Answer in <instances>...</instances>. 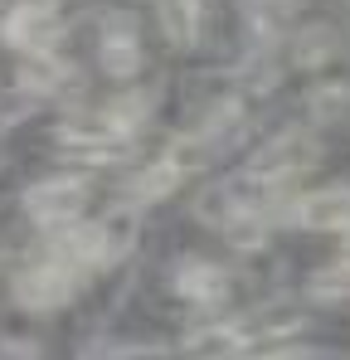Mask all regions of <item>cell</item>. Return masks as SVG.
<instances>
[{
  "label": "cell",
  "mask_w": 350,
  "mask_h": 360,
  "mask_svg": "<svg viewBox=\"0 0 350 360\" xmlns=\"http://www.w3.org/2000/svg\"><path fill=\"white\" fill-rule=\"evenodd\" d=\"M0 34L20 54H54V44L63 39V15L49 0H20V5H10Z\"/></svg>",
  "instance_id": "1"
},
{
  "label": "cell",
  "mask_w": 350,
  "mask_h": 360,
  "mask_svg": "<svg viewBox=\"0 0 350 360\" xmlns=\"http://www.w3.org/2000/svg\"><path fill=\"white\" fill-rule=\"evenodd\" d=\"M58 146L78 161V166H93V161H122L127 151H131V136H122L108 112H98V117H73L58 127Z\"/></svg>",
  "instance_id": "2"
},
{
  "label": "cell",
  "mask_w": 350,
  "mask_h": 360,
  "mask_svg": "<svg viewBox=\"0 0 350 360\" xmlns=\"http://www.w3.org/2000/svg\"><path fill=\"white\" fill-rule=\"evenodd\" d=\"M316 156H321L316 136H306V131H283V136H273V141L253 156L248 176H258V180H268V185H278V190H283L292 176L311 171V166H316Z\"/></svg>",
  "instance_id": "3"
},
{
  "label": "cell",
  "mask_w": 350,
  "mask_h": 360,
  "mask_svg": "<svg viewBox=\"0 0 350 360\" xmlns=\"http://www.w3.org/2000/svg\"><path fill=\"white\" fill-rule=\"evenodd\" d=\"M83 205H88V180L83 176H54V180H39V185L25 190V210L44 229H58V224L78 219Z\"/></svg>",
  "instance_id": "4"
},
{
  "label": "cell",
  "mask_w": 350,
  "mask_h": 360,
  "mask_svg": "<svg viewBox=\"0 0 350 360\" xmlns=\"http://www.w3.org/2000/svg\"><path fill=\"white\" fill-rule=\"evenodd\" d=\"M73 292H78V268H68L58 258L34 263V268H25L15 278V302L30 307V311H58Z\"/></svg>",
  "instance_id": "5"
},
{
  "label": "cell",
  "mask_w": 350,
  "mask_h": 360,
  "mask_svg": "<svg viewBox=\"0 0 350 360\" xmlns=\"http://www.w3.org/2000/svg\"><path fill=\"white\" fill-rule=\"evenodd\" d=\"M98 63L108 78H136L141 63H146V49H141V34H136V20L112 10L103 20V44H98Z\"/></svg>",
  "instance_id": "6"
},
{
  "label": "cell",
  "mask_w": 350,
  "mask_h": 360,
  "mask_svg": "<svg viewBox=\"0 0 350 360\" xmlns=\"http://www.w3.org/2000/svg\"><path fill=\"white\" fill-rule=\"evenodd\" d=\"M54 258L58 263H68V268H108V248H103V224H78V219H68V224H58L54 229Z\"/></svg>",
  "instance_id": "7"
},
{
  "label": "cell",
  "mask_w": 350,
  "mask_h": 360,
  "mask_svg": "<svg viewBox=\"0 0 350 360\" xmlns=\"http://www.w3.org/2000/svg\"><path fill=\"white\" fill-rule=\"evenodd\" d=\"M283 219H287V224H302V229H346L350 224V190H316V195H302Z\"/></svg>",
  "instance_id": "8"
},
{
  "label": "cell",
  "mask_w": 350,
  "mask_h": 360,
  "mask_svg": "<svg viewBox=\"0 0 350 360\" xmlns=\"http://www.w3.org/2000/svg\"><path fill=\"white\" fill-rule=\"evenodd\" d=\"M224 288H229V278H224V268H214L209 258H185V263H175V292H180V297L219 302Z\"/></svg>",
  "instance_id": "9"
},
{
  "label": "cell",
  "mask_w": 350,
  "mask_h": 360,
  "mask_svg": "<svg viewBox=\"0 0 350 360\" xmlns=\"http://www.w3.org/2000/svg\"><path fill=\"white\" fill-rule=\"evenodd\" d=\"M68 83V63L58 54H25L20 68H15V88L30 93V98H49Z\"/></svg>",
  "instance_id": "10"
},
{
  "label": "cell",
  "mask_w": 350,
  "mask_h": 360,
  "mask_svg": "<svg viewBox=\"0 0 350 360\" xmlns=\"http://www.w3.org/2000/svg\"><path fill=\"white\" fill-rule=\"evenodd\" d=\"M185 351L190 356H238V351H248V341H243L238 321H200L185 336Z\"/></svg>",
  "instance_id": "11"
},
{
  "label": "cell",
  "mask_w": 350,
  "mask_h": 360,
  "mask_svg": "<svg viewBox=\"0 0 350 360\" xmlns=\"http://www.w3.org/2000/svg\"><path fill=\"white\" fill-rule=\"evenodd\" d=\"M103 248H108V263L127 258L131 243H136V229H141V205H112L103 219Z\"/></svg>",
  "instance_id": "12"
},
{
  "label": "cell",
  "mask_w": 350,
  "mask_h": 360,
  "mask_svg": "<svg viewBox=\"0 0 350 360\" xmlns=\"http://www.w3.org/2000/svg\"><path fill=\"white\" fill-rule=\"evenodd\" d=\"M200 25H205V15L190 0H161V30H166V39L175 49H195L200 44Z\"/></svg>",
  "instance_id": "13"
},
{
  "label": "cell",
  "mask_w": 350,
  "mask_h": 360,
  "mask_svg": "<svg viewBox=\"0 0 350 360\" xmlns=\"http://www.w3.org/2000/svg\"><path fill=\"white\" fill-rule=\"evenodd\" d=\"M185 180V171L175 166L171 156H161V161H151V166H141V176L131 180V200H141V205H151V200H166L175 195V185Z\"/></svg>",
  "instance_id": "14"
},
{
  "label": "cell",
  "mask_w": 350,
  "mask_h": 360,
  "mask_svg": "<svg viewBox=\"0 0 350 360\" xmlns=\"http://www.w3.org/2000/svg\"><path fill=\"white\" fill-rule=\"evenodd\" d=\"M219 229H224V239H229L238 253H253V248H263V239H268V210H238Z\"/></svg>",
  "instance_id": "15"
},
{
  "label": "cell",
  "mask_w": 350,
  "mask_h": 360,
  "mask_svg": "<svg viewBox=\"0 0 350 360\" xmlns=\"http://www.w3.org/2000/svg\"><path fill=\"white\" fill-rule=\"evenodd\" d=\"M292 63H302V68H316V63H326L336 54V30L331 25H311V30H302L297 39H292Z\"/></svg>",
  "instance_id": "16"
},
{
  "label": "cell",
  "mask_w": 350,
  "mask_h": 360,
  "mask_svg": "<svg viewBox=\"0 0 350 360\" xmlns=\"http://www.w3.org/2000/svg\"><path fill=\"white\" fill-rule=\"evenodd\" d=\"M346 108H350V88L346 83H321V88H311V98H306L311 122H336Z\"/></svg>",
  "instance_id": "17"
},
{
  "label": "cell",
  "mask_w": 350,
  "mask_h": 360,
  "mask_svg": "<svg viewBox=\"0 0 350 360\" xmlns=\"http://www.w3.org/2000/svg\"><path fill=\"white\" fill-rule=\"evenodd\" d=\"M146 112H151V98H136V93H127V98H117L112 108H108V122H112L122 136H131V131L146 122Z\"/></svg>",
  "instance_id": "18"
},
{
  "label": "cell",
  "mask_w": 350,
  "mask_h": 360,
  "mask_svg": "<svg viewBox=\"0 0 350 360\" xmlns=\"http://www.w3.org/2000/svg\"><path fill=\"white\" fill-rule=\"evenodd\" d=\"M311 297H321V302H341L350 297V258L341 263V268H321L316 278H311V288H306Z\"/></svg>",
  "instance_id": "19"
},
{
  "label": "cell",
  "mask_w": 350,
  "mask_h": 360,
  "mask_svg": "<svg viewBox=\"0 0 350 360\" xmlns=\"http://www.w3.org/2000/svg\"><path fill=\"white\" fill-rule=\"evenodd\" d=\"M273 83H278V68H273L268 59H258V63H243V88H248V93H268Z\"/></svg>",
  "instance_id": "20"
},
{
  "label": "cell",
  "mask_w": 350,
  "mask_h": 360,
  "mask_svg": "<svg viewBox=\"0 0 350 360\" xmlns=\"http://www.w3.org/2000/svg\"><path fill=\"white\" fill-rule=\"evenodd\" d=\"M5 351H20V356H34L39 346H34V341H5Z\"/></svg>",
  "instance_id": "21"
},
{
  "label": "cell",
  "mask_w": 350,
  "mask_h": 360,
  "mask_svg": "<svg viewBox=\"0 0 350 360\" xmlns=\"http://www.w3.org/2000/svg\"><path fill=\"white\" fill-rule=\"evenodd\" d=\"M190 5H195V10H200V15H209V0H190Z\"/></svg>",
  "instance_id": "22"
},
{
  "label": "cell",
  "mask_w": 350,
  "mask_h": 360,
  "mask_svg": "<svg viewBox=\"0 0 350 360\" xmlns=\"http://www.w3.org/2000/svg\"><path fill=\"white\" fill-rule=\"evenodd\" d=\"M341 234H346V243H350V224H346V229H341Z\"/></svg>",
  "instance_id": "23"
}]
</instances>
